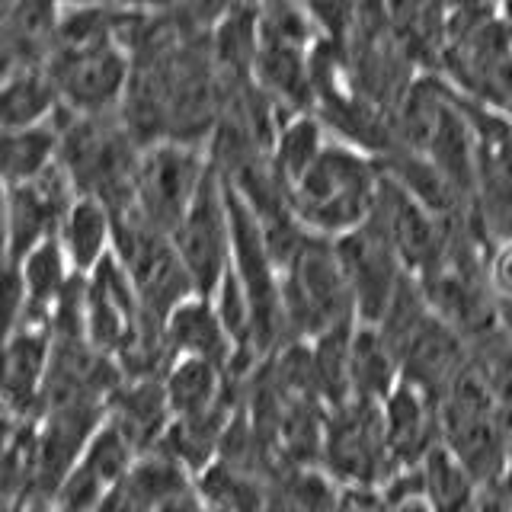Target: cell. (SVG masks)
I'll return each instance as SVG.
<instances>
[{
	"label": "cell",
	"mask_w": 512,
	"mask_h": 512,
	"mask_svg": "<svg viewBox=\"0 0 512 512\" xmlns=\"http://www.w3.org/2000/svg\"><path fill=\"white\" fill-rule=\"evenodd\" d=\"M381 180L384 167L378 157L330 138L317 164L288 189V205L311 234L336 240L368 221Z\"/></svg>",
	"instance_id": "6da1fadb"
},
{
	"label": "cell",
	"mask_w": 512,
	"mask_h": 512,
	"mask_svg": "<svg viewBox=\"0 0 512 512\" xmlns=\"http://www.w3.org/2000/svg\"><path fill=\"white\" fill-rule=\"evenodd\" d=\"M439 426L445 448L477 477L480 487L500 480L512 445V429L496 404L487 375L474 362L464 365L452 388L442 394Z\"/></svg>",
	"instance_id": "7a4b0ae2"
},
{
	"label": "cell",
	"mask_w": 512,
	"mask_h": 512,
	"mask_svg": "<svg viewBox=\"0 0 512 512\" xmlns=\"http://www.w3.org/2000/svg\"><path fill=\"white\" fill-rule=\"evenodd\" d=\"M282 314L288 343H308L333 327L359 320L356 295L333 240L311 234L292 266L282 272Z\"/></svg>",
	"instance_id": "3957f363"
},
{
	"label": "cell",
	"mask_w": 512,
	"mask_h": 512,
	"mask_svg": "<svg viewBox=\"0 0 512 512\" xmlns=\"http://www.w3.org/2000/svg\"><path fill=\"white\" fill-rule=\"evenodd\" d=\"M212 170L205 144L164 138L141 151L135 170V189L128 212L141 215L154 228L173 234Z\"/></svg>",
	"instance_id": "277c9868"
},
{
	"label": "cell",
	"mask_w": 512,
	"mask_h": 512,
	"mask_svg": "<svg viewBox=\"0 0 512 512\" xmlns=\"http://www.w3.org/2000/svg\"><path fill=\"white\" fill-rule=\"evenodd\" d=\"M45 68L74 116H119L132 84V52L122 39L55 45Z\"/></svg>",
	"instance_id": "5b68a950"
},
{
	"label": "cell",
	"mask_w": 512,
	"mask_h": 512,
	"mask_svg": "<svg viewBox=\"0 0 512 512\" xmlns=\"http://www.w3.org/2000/svg\"><path fill=\"white\" fill-rule=\"evenodd\" d=\"M324 471L346 490H381L397 474L384 432V407L378 400H349L327 413Z\"/></svg>",
	"instance_id": "8992f818"
},
{
	"label": "cell",
	"mask_w": 512,
	"mask_h": 512,
	"mask_svg": "<svg viewBox=\"0 0 512 512\" xmlns=\"http://www.w3.org/2000/svg\"><path fill=\"white\" fill-rule=\"evenodd\" d=\"M112 253L132 276L141 304L154 317L167 320L176 304L199 295L192 285L189 272L176 253L173 234L154 228L135 212L116 215V240H112Z\"/></svg>",
	"instance_id": "52a82bcc"
},
{
	"label": "cell",
	"mask_w": 512,
	"mask_h": 512,
	"mask_svg": "<svg viewBox=\"0 0 512 512\" xmlns=\"http://www.w3.org/2000/svg\"><path fill=\"white\" fill-rule=\"evenodd\" d=\"M173 244L189 272L199 295H215L224 272L234 260V215H231V189L212 164L196 202L189 205L183 221L176 224Z\"/></svg>",
	"instance_id": "ba28073f"
},
{
	"label": "cell",
	"mask_w": 512,
	"mask_h": 512,
	"mask_svg": "<svg viewBox=\"0 0 512 512\" xmlns=\"http://www.w3.org/2000/svg\"><path fill=\"white\" fill-rule=\"evenodd\" d=\"M477 144L474 224L487 240L512 234V116L461 93Z\"/></svg>",
	"instance_id": "9c48e42d"
},
{
	"label": "cell",
	"mask_w": 512,
	"mask_h": 512,
	"mask_svg": "<svg viewBox=\"0 0 512 512\" xmlns=\"http://www.w3.org/2000/svg\"><path fill=\"white\" fill-rule=\"evenodd\" d=\"M77 199L68 170L55 164L29 183L4 186V247L7 263H20L42 240L58 234L64 212Z\"/></svg>",
	"instance_id": "30bf717a"
},
{
	"label": "cell",
	"mask_w": 512,
	"mask_h": 512,
	"mask_svg": "<svg viewBox=\"0 0 512 512\" xmlns=\"http://www.w3.org/2000/svg\"><path fill=\"white\" fill-rule=\"evenodd\" d=\"M333 244H336V253H340L352 295H356L359 320L378 324L384 311H388L397 285L407 276V266L400 260L397 247L372 218L359 224L356 231L336 237Z\"/></svg>",
	"instance_id": "8fae6325"
},
{
	"label": "cell",
	"mask_w": 512,
	"mask_h": 512,
	"mask_svg": "<svg viewBox=\"0 0 512 512\" xmlns=\"http://www.w3.org/2000/svg\"><path fill=\"white\" fill-rule=\"evenodd\" d=\"M48 365H52V333L45 327H13L4 352V407L7 423L36 420Z\"/></svg>",
	"instance_id": "7c38bea8"
},
{
	"label": "cell",
	"mask_w": 512,
	"mask_h": 512,
	"mask_svg": "<svg viewBox=\"0 0 512 512\" xmlns=\"http://www.w3.org/2000/svg\"><path fill=\"white\" fill-rule=\"evenodd\" d=\"M384 432L397 471H413L426 461V455L442 442L439 404L420 388L400 378L397 388L384 397Z\"/></svg>",
	"instance_id": "4fadbf2b"
},
{
	"label": "cell",
	"mask_w": 512,
	"mask_h": 512,
	"mask_svg": "<svg viewBox=\"0 0 512 512\" xmlns=\"http://www.w3.org/2000/svg\"><path fill=\"white\" fill-rule=\"evenodd\" d=\"M109 420L125 432L138 455L154 452L173 423L164 378H125L109 397Z\"/></svg>",
	"instance_id": "5bb4252c"
},
{
	"label": "cell",
	"mask_w": 512,
	"mask_h": 512,
	"mask_svg": "<svg viewBox=\"0 0 512 512\" xmlns=\"http://www.w3.org/2000/svg\"><path fill=\"white\" fill-rule=\"evenodd\" d=\"M167 327V343L173 359L192 356V359H208L221 365L228 372V365L234 362V340L224 320L215 308V301L208 295H192L183 304H176L170 317L164 320Z\"/></svg>",
	"instance_id": "9a60e30c"
},
{
	"label": "cell",
	"mask_w": 512,
	"mask_h": 512,
	"mask_svg": "<svg viewBox=\"0 0 512 512\" xmlns=\"http://www.w3.org/2000/svg\"><path fill=\"white\" fill-rule=\"evenodd\" d=\"M64 253L77 272H90L100 266L112 253V240H116V212L100 202L96 196H80L64 212L58 234Z\"/></svg>",
	"instance_id": "2e32d148"
},
{
	"label": "cell",
	"mask_w": 512,
	"mask_h": 512,
	"mask_svg": "<svg viewBox=\"0 0 512 512\" xmlns=\"http://www.w3.org/2000/svg\"><path fill=\"white\" fill-rule=\"evenodd\" d=\"M330 138L333 135L327 122L320 119L314 109L285 116V122L276 132V141H272V148H269V167L276 173V180L285 189H292L301 176L317 164V157L324 154Z\"/></svg>",
	"instance_id": "e0dca14e"
},
{
	"label": "cell",
	"mask_w": 512,
	"mask_h": 512,
	"mask_svg": "<svg viewBox=\"0 0 512 512\" xmlns=\"http://www.w3.org/2000/svg\"><path fill=\"white\" fill-rule=\"evenodd\" d=\"M400 384V356L378 324L359 320L352 330V394L384 404Z\"/></svg>",
	"instance_id": "ac0fdd59"
},
{
	"label": "cell",
	"mask_w": 512,
	"mask_h": 512,
	"mask_svg": "<svg viewBox=\"0 0 512 512\" xmlns=\"http://www.w3.org/2000/svg\"><path fill=\"white\" fill-rule=\"evenodd\" d=\"M58 109L61 93L45 64L4 74V90H0V125L4 128H29L52 122Z\"/></svg>",
	"instance_id": "d6986e66"
},
{
	"label": "cell",
	"mask_w": 512,
	"mask_h": 512,
	"mask_svg": "<svg viewBox=\"0 0 512 512\" xmlns=\"http://www.w3.org/2000/svg\"><path fill=\"white\" fill-rule=\"evenodd\" d=\"M356 324L359 320H352V324L333 327L308 340L314 384L327 410H340L349 400H356V394H352V330H356Z\"/></svg>",
	"instance_id": "ffe728a7"
},
{
	"label": "cell",
	"mask_w": 512,
	"mask_h": 512,
	"mask_svg": "<svg viewBox=\"0 0 512 512\" xmlns=\"http://www.w3.org/2000/svg\"><path fill=\"white\" fill-rule=\"evenodd\" d=\"M61 154L58 122H42L29 128H4V186L29 183L52 170Z\"/></svg>",
	"instance_id": "44dd1931"
},
{
	"label": "cell",
	"mask_w": 512,
	"mask_h": 512,
	"mask_svg": "<svg viewBox=\"0 0 512 512\" xmlns=\"http://www.w3.org/2000/svg\"><path fill=\"white\" fill-rule=\"evenodd\" d=\"M423 490L436 512H477L480 484L464 464L439 442L420 464Z\"/></svg>",
	"instance_id": "7402d4cb"
},
{
	"label": "cell",
	"mask_w": 512,
	"mask_h": 512,
	"mask_svg": "<svg viewBox=\"0 0 512 512\" xmlns=\"http://www.w3.org/2000/svg\"><path fill=\"white\" fill-rule=\"evenodd\" d=\"M484 276H487V288L496 301V308H500L503 317L512 320V234L487 240Z\"/></svg>",
	"instance_id": "603a6c76"
},
{
	"label": "cell",
	"mask_w": 512,
	"mask_h": 512,
	"mask_svg": "<svg viewBox=\"0 0 512 512\" xmlns=\"http://www.w3.org/2000/svg\"><path fill=\"white\" fill-rule=\"evenodd\" d=\"M157 512H208V506L202 503L199 490H196V487H189V490H183V493H176L173 500H167Z\"/></svg>",
	"instance_id": "cb8c5ba5"
}]
</instances>
